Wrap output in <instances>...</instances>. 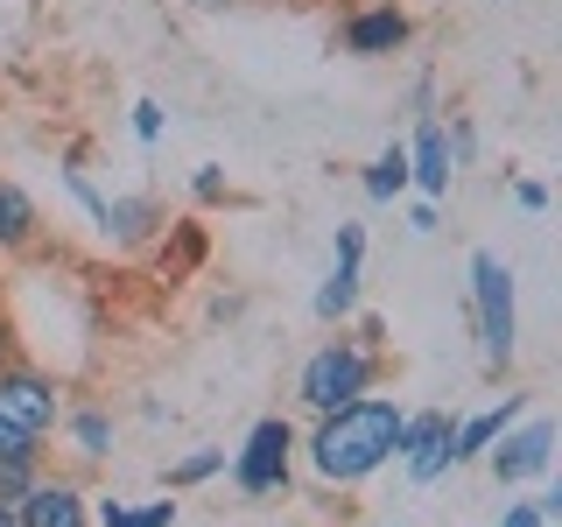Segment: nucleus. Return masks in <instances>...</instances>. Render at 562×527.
I'll use <instances>...</instances> for the list:
<instances>
[{"label": "nucleus", "instance_id": "16", "mask_svg": "<svg viewBox=\"0 0 562 527\" xmlns=\"http://www.w3.org/2000/svg\"><path fill=\"white\" fill-rule=\"evenodd\" d=\"M155 254H162V268H169V274H190V268H204L211 239H204V225H198V218H169Z\"/></svg>", "mask_w": 562, "mask_h": 527}, {"label": "nucleus", "instance_id": "12", "mask_svg": "<svg viewBox=\"0 0 562 527\" xmlns=\"http://www.w3.org/2000/svg\"><path fill=\"white\" fill-rule=\"evenodd\" d=\"M57 422H64V444L78 450L85 464H105V457H113V444H120V422H113V408H105V401H70Z\"/></svg>", "mask_w": 562, "mask_h": 527}, {"label": "nucleus", "instance_id": "32", "mask_svg": "<svg viewBox=\"0 0 562 527\" xmlns=\"http://www.w3.org/2000/svg\"><path fill=\"white\" fill-rule=\"evenodd\" d=\"M0 527H14V506H0Z\"/></svg>", "mask_w": 562, "mask_h": 527}, {"label": "nucleus", "instance_id": "33", "mask_svg": "<svg viewBox=\"0 0 562 527\" xmlns=\"http://www.w3.org/2000/svg\"><path fill=\"white\" fill-rule=\"evenodd\" d=\"M198 8H225V0H198Z\"/></svg>", "mask_w": 562, "mask_h": 527}, {"label": "nucleus", "instance_id": "13", "mask_svg": "<svg viewBox=\"0 0 562 527\" xmlns=\"http://www.w3.org/2000/svg\"><path fill=\"white\" fill-rule=\"evenodd\" d=\"M527 415V394H506L499 408H479V415H457V436H450V464H479L485 444L499 429H514V422Z\"/></svg>", "mask_w": 562, "mask_h": 527}, {"label": "nucleus", "instance_id": "23", "mask_svg": "<svg viewBox=\"0 0 562 527\" xmlns=\"http://www.w3.org/2000/svg\"><path fill=\"white\" fill-rule=\"evenodd\" d=\"M127 127H134L140 148H155V141H162V105H155V99H134L127 105Z\"/></svg>", "mask_w": 562, "mask_h": 527}, {"label": "nucleus", "instance_id": "34", "mask_svg": "<svg viewBox=\"0 0 562 527\" xmlns=\"http://www.w3.org/2000/svg\"><path fill=\"white\" fill-rule=\"evenodd\" d=\"M351 8H366V0H351Z\"/></svg>", "mask_w": 562, "mask_h": 527}, {"label": "nucleus", "instance_id": "15", "mask_svg": "<svg viewBox=\"0 0 562 527\" xmlns=\"http://www.w3.org/2000/svg\"><path fill=\"white\" fill-rule=\"evenodd\" d=\"M35 239H43V211L14 176H0V254H29Z\"/></svg>", "mask_w": 562, "mask_h": 527}, {"label": "nucleus", "instance_id": "17", "mask_svg": "<svg viewBox=\"0 0 562 527\" xmlns=\"http://www.w3.org/2000/svg\"><path fill=\"white\" fill-rule=\"evenodd\" d=\"M366 198L373 204H394V198H408V148H401V141H386V148L373 155V162H366Z\"/></svg>", "mask_w": 562, "mask_h": 527}, {"label": "nucleus", "instance_id": "6", "mask_svg": "<svg viewBox=\"0 0 562 527\" xmlns=\"http://www.w3.org/2000/svg\"><path fill=\"white\" fill-rule=\"evenodd\" d=\"M479 464H485V471H492V479H499V485H527V479H549V471H555V422L527 408V415L514 422V429H499V436H492Z\"/></svg>", "mask_w": 562, "mask_h": 527}, {"label": "nucleus", "instance_id": "31", "mask_svg": "<svg viewBox=\"0 0 562 527\" xmlns=\"http://www.w3.org/2000/svg\"><path fill=\"white\" fill-rule=\"evenodd\" d=\"M8 359H22V330H14V316L0 310V366H8Z\"/></svg>", "mask_w": 562, "mask_h": 527}, {"label": "nucleus", "instance_id": "8", "mask_svg": "<svg viewBox=\"0 0 562 527\" xmlns=\"http://www.w3.org/2000/svg\"><path fill=\"white\" fill-rule=\"evenodd\" d=\"M338 43L351 57H401L415 43V14L401 0H366V8H345L338 22Z\"/></svg>", "mask_w": 562, "mask_h": 527}, {"label": "nucleus", "instance_id": "21", "mask_svg": "<svg viewBox=\"0 0 562 527\" xmlns=\"http://www.w3.org/2000/svg\"><path fill=\"white\" fill-rule=\"evenodd\" d=\"M57 176H64V190H70V198L85 204V218H92V225H105V198H99V183H92V176H85L78 162H64Z\"/></svg>", "mask_w": 562, "mask_h": 527}, {"label": "nucleus", "instance_id": "4", "mask_svg": "<svg viewBox=\"0 0 562 527\" xmlns=\"http://www.w3.org/2000/svg\"><path fill=\"white\" fill-rule=\"evenodd\" d=\"M471 330H479V351L492 373H506L520 351V295H514V268L499 254H471Z\"/></svg>", "mask_w": 562, "mask_h": 527}, {"label": "nucleus", "instance_id": "9", "mask_svg": "<svg viewBox=\"0 0 562 527\" xmlns=\"http://www.w3.org/2000/svg\"><path fill=\"white\" fill-rule=\"evenodd\" d=\"M14 527H92V492L64 471H43L22 500H14Z\"/></svg>", "mask_w": 562, "mask_h": 527}, {"label": "nucleus", "instance_id": "29", "mask_svg": "<svg viewBox=\"0 0 562 527\" xmlns=\"http://www.w3.org/2000/svg\"><path fill=\"white\" fill-rule=\"evenodd\" d=\"M92 527H127V500H113V492L92 500Z\"/></svg>", "mask_w": 562, "mask_h": 527}, {"label": "nucleus", "instance_id": "20", "mask_svg": "<svg viewBox=\"0 0 562 527\" xmlns=\"http://www.w3.org/2000/svg\"><path fill=\"white\" fill-rule=\"evenodd\" d=\"M443 141H450V169H471V162H479V127H471V113H450L443 120Z\"/></svg>", "mask_w": 562, "mask_h": 527}, {"label": "nucleus", "instance_id": "22", "mask_svg": "<svg viewBox=\"0 0 562 527\" xmlns=\"http://www.w3.org/2000/svg\"><path fill=\"white\" fill-rule=\"evenodd\" d=\"M190 198H198V204H233V176H225L218 162H198V176H190Z\"/></svg>", "mask_w": 562, "mask_h": 527}, {"label": "nucleus", "instance_id": "10", "mask_svg": "<svg viewBox=\"0 0 562 527\" xmlns=\"http://www.w3.org/2000/svg\"><path fill=\"white\" fill-rule=\"evenodd\" d=\"M408 148V198L443 204L450 198V141H443V113H415V134L401 141Z\"/></svg>", "mask_w": 562, "mask_h": 527}, {"label": "nucleus", "instance_id": "14", "mask_svg": "<svg viewBox=\"0 0 562 527\" xmlns=\"http://www.w3.org/2000/svg\"><path fill=\"white\" fill-rule=\"evenodd\" d=\"M359 295H366V260H330V274L316 281V295H310L316 324H345V316L359 310Z\"/></svg>", "mask_w": 562, "mask_h": 527}, {"label": "nucleus", "instance_id": "11", "mask_svg": "<svg viewBox=\"0 0 562 527\" xmlns=\"http://www.w3.org/2000/svg\"><path fill=\"white\" fill-rule=\"evenodd\" d=\"M169 225V204L155 198V190H127V198H105V225L99 233L113 246H127V254H140V246H155Z\"/></svg>", "mask_w": 562, "mask_h": 527}, {"label": "nucleus", "instance_id": "26", "mask_svg": "<svg viewBox=\"0 0 562 527\" xmlns=\"http://www.w3.org/2000/svg\"><path fill=\"white\" fill-rule=\"evenodd\" d=\"M514 204L527 211V218H541V211H549V183H541V176H520V183H514Z\"/></svg>", "mask_w": 562, "mask_h": 527}, {"label": "nucleus", "instance_id": "2", "mask_svg": "<svg viewBox=\"0 0 562 527\" xmlns=\"http://www.w3.org/2000/svg\"><path fill=\"white\" fill-rule=\"evenodd\" d=\"M380 380H386V351H366V345L338 324V338H324V345L303 359V373H295V401H303L310 415H330V408H345V401L373 394Z\"/></svg>", "mask_w": 562, "mask_h": 527}, {"label": "nucleus", "instance_id": "3", "mask_svg": "<svg viewBox=\"0 0 562 527\" xmlns=\"http://www.w3.org/2000/svg\"><path fill=\"white\" fill-rule=\"evenodd\" d=\"M57 415H64L57 373H43V366H29V359L0 366V457L43 450L49 429H57Z\"/></svg>", "mask_w": 562, "mask_h": 527}, {"label": "nucleus", "instance_id": "19", "mask_svg": "<svg viewBox=\"0 0 562 527\" xmlns=\"http://www.w3.org/2000/svg\"><path fill=\"white\" fill-rule=\"evenodd\" d=\"M43 457H49V450H14V457H0V506H14L35 479H43V471H49Z\"/></svg>", "mask_w": 562, "mask_h": 527}, {"label": "nucleus", "instance_id": "28", "mask_svg": "<svg viewBox=\"0 0 562 527\" xmlns=\"http://www.w3.org/2000/svg\"><path fill=\"white\" fill-rule=\"evenodd\" d=\"M338 260H366V225L338 218Z\"/></svg>", "mask_w": 562, "mask_h": 527}, {"label": "nucleus", "instance_id": "30", "mask_svg": "<svg viewBox=\"0 0 562 527\" xmlns=\"http://www.w3.org/2000/svg\"><path fill=\"white\" fill-rule=\"evenodd\" d=\"M436 225H443V218H436V204H429V198H415V204H408V233H422V239H429Z\"/></svg>", "mask_w": 562, "mask_h": 527}, {"label": "nucleus", "instance_id": "7", "mask_svg": "<svg viewBox=\"0 0 562 527\" xmlns=\"http://www.w3.org/2000/svg\"><path fill=\"white\" fill-rule=\"evenodd\" d=\"M450 436H457V408H408L394 436V464L408 471V485H436L450 479Z\"/></svg>", "mask_w": 562, "mask_h": 527}, {"label": "nucleus", "instance_id": "25", "mask_svg": "<svg viewBox=\"0 0 562 527\" xmlns=\"http://www.w3.org/2000/svg\"><path fill=\"white\" fill-rule=\"evenodd\" d=\"M345 324H351V338H359L366 351H386V316H373V310H351Z\"/></svg>", "mask_w": 562, "mask_h": 527}, {"label": "nucleus", "instance_id": "1", "mask_svg": "<svg viewBox=\"0 0 562 527\" xmlns=\"http://www.w3.org/2000/svg\"><path fill=\"white\" fill-rule=\"evenodd\" d=\"M401 401L394 394H359V401H345V408H330V415H310V436H295V457L310 464V479L316 485H330V492H351V485H366V479H380L386 464H394V436H401Z\"/></svg>", "mask_w": 562, "mask_h": 527}, {"label": "nucleus", "instance_id": "18", "mask_svg": "<svg viewBox=\"0 0 562 527\" xmlns=\"http://www.w3.org/2000/svg\"><path fill=\"white\" fill-rule=\"evenodd\" d=\"M225 457H233V450H218V444H198V450H183V457H176V464L162 471V485H169V492L211 485V479H218V471H225Z\"/></svg>", "mask_w": 562, "mask_h": 527}, {"label": "nucleus", "instance_id": "27", "mask_svg": "<svg viewBox=\"0 0 562 527\" xmlns=\"http://www.w3.org/2000/svg\"><path fill=\"white\" fill-rule=\"evenodd\" d=\"M499 527H549V514H541V500H506Z\"/></svg>", "mask_w": 562, "mask_h": 527}, {"label": "nucleus", "instance_id": "24", "mask_svg": "<svg viewBox=\"0 0 562 527\" xmlns=\"http://www.w3.org/2000/svg\"><path fill=\"white\" fill-rule=\"evenodd\" d=\"M176 492H162V500H148V506H127V527H176Z\"/></svg>", "mask_w": 562, "mask_h": 527}, {"label": "nucleus", "instance_id": "5", "mask_svg": "<svg viewBox=\"0 0 562 527\" xmlns=\"http://www.w3.org/2000/svg\"><path fill=\"white\" fill-rule=\"evenodd\" d=\"M225 471H233V485L246 500L289 492V479H295V422L289 415H260L254 429H246V444L225 457Z\"/></svg>", "mask_w": 562, "mask_h": 527}]
</instances>
